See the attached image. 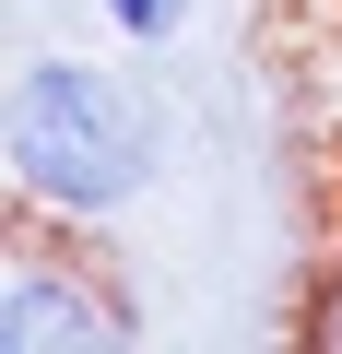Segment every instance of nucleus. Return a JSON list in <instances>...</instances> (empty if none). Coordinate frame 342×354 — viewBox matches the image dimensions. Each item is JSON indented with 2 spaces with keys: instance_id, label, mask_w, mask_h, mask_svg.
I'll return each mask as SVG.
<instances>
[{
  "instance_id": "3",
  "label": "nucleus",
  "mask_w": 342,
  "mask_h": 354,
  "mask_svg": "<svg viewBox=\"0 0 342 354\" xmlns=\"http://www.w3.org/2000/svg\"><path fill=\"white\" fill-rule=\"evenodd\" d=\"M95 12H106V24L130 36V48H165V36L189 24V0H95Z\"/></svg>"
},
{
  "instance_id": "1",
  "label": "nucleus",
  "mask_w": 342,
  "mask_h": 354,
  "mask_svg": "<svg viewBox=\"0 0 342 354\" xmlns=\"http://www.w3.org/2000/svg\"><path fill=\"white\" fill-rule=\"evenodd\" d=\"M0 165H12V201L48 213V225H106L153 189L165 165V130H153V95L130 71H95V59H24L12 95H0Z\"/></svg>"
},
{
  "instance_id": "2",
  "label": "nucleus",
  "mask_w": 342,
  "mask_h": 354,
  "mask_svg": "<svg viewBox=\"0 0 342 354\" xmlns=\"http://www.w3.org/2000/svg\"><path fill=\"white\" fill-rule=\"evenodd\" d=\"M130 342H142L130 295L95 260H71L48 236V213L12 201V236H0V354H130Z\"/></svg>"
}]
</instances>
